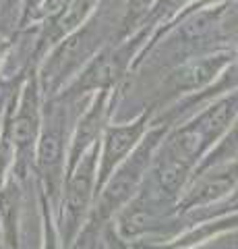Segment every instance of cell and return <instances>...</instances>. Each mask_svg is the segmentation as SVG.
<instances>
[{
	"label": "cell",
	"mask_w": 238,
	"mask_h": 249,
	"mask_svg": "<svg viewBox=\"0 0 238 249\" xmlns=\"http://www.w3.org/2000/svg\"><path fill=\"white\" fill-rule=\"evenodd\" d=\"M209 23H211V15H197V17H193L189 21L187 34L189 36H201L203 31L209 27Z\"/></svg>",
	"instance_id": "cell-15"
},
{
	"label": "cell",
	"mask_w": 238,
	"mask_h": 249,
	"mask_svg": "<svg viewBox=\"0 0 238 249\" xmlns=\"http://www.w3.org/2000/svg\"><path fill=\"white\" fill-rule=\"evenodd\" d=\"M164 2H166V6H180L184 0H164Z\"/></svg>",
	"instance_id": "cell-16"
},
{
	"label": "cell",
	"mask_w": 238,
	"mask_h": 249,
	"mask_svg": "<svg viewBox=\"0 0 238 249\" xmlns=\"http://www.w3.org/2000/svg\"><path fill=\"white\" fill-rule=\"evenodd\" d=\"M147 222H149V216L145 214V212H130L125 220H122V224H125V232L127 235H135V232H141L145 227H147Z\"/></svg>",
	"instance_id": "cell-14"
},
{
	"label": "cell",
	"mask_w": 238,
	"mask_h": 249,
	"mask_svg": "<svg viewBox=\"0 0 238 249\" xmlns=\"http://www.w3.org/2000/svg\"><path fill=\"white\" fill-rule=\"evenodd\" d=\"M135 181H137L135 173L122 170V173L112 181V185L108 187V191H106V196H104V204H102L104 212H110V210L120 206L122 201L130 196V191H133V187H135Z\"/></svg>",
	"instance_id": "cell-5"
},
{
	"label": "cell",
	"mask_w": 238,
	"mask_h": 249,
	"mask_svg": "<svg viewBox=\"0 0 238 249\" xmlns=\"http://www.w3.org/2000/svg\"><path fill=\"white\" fill-rule=\"evenodd\" d=\"M232 181H234V175H230V173L216 175V177L207 178L205 183H201V185L197 187V191L193 193L190 201H209V199H216L224 191H228V187L232 185Z\"/></svg>",
	"instance_id": "cell-7"
},
{
	"label": "cell",
	"mask_w": 238,
	"mask_h": 249,
	"mask_svg": "<svg viewBox=\"0 0 238 249\" xmlns=\"http://www.w3.org/2000/svg\"><path fill=\"white\" fill-rule=\"evenodd\" d=\"M15 142L19 145H25L33 139L35 135V116L32 112H23L17 121H15Z\"/></svg>",
	"instance_id": "cell-12"
},
{
	"label": "cell",
	"mask_w": 238,
	"mask_h": 249,
	"mask_svg": "<svg viewBox=\"0 0 238 249\" xmlns=\"http://www.w3.org/2000/svg\"><path fill=\"white\" fill-rule=\"evenodd\" d=\"M60 158V142L54 133H48L44 135L42 143H40V162L46 166V164H54V162Z\"/></svg>",
	"instance_id": "cell-13"
},
{
	"label": "cell",
	"mask_w": 238,
	"mask_h": 249,
	"mask_svg": "<svg viewBox=\"0 0 238 249\" xmlns=\"http://www.w3.org/2000/svg\"><path fill=\"white\" fill-rule=\"evenodd\" d=\"M97 123H99V106H95L94 110L85 116V121L81 123L79 133H77V142H75V147H73V156L79 154V150H83V147L95 137L97 127H99Z\"/></svg>",
	"instance_id": "cell-10"
},
{
	"label": "cell",
	"mask_w": 238,
	"mask_h": 249,
	"mask_svg": "<svg viewBox=\"0 0 238 249\" xmlns=\"http://www.w3.org/2000/svg\"><path fill=\"white\" fill-rule=\"evenodd\" d=\"M91 162L87 164V168L79 170L68 183V193H66V201H68V208L73 212H81L83 208L87 206L89 196H91Z\"/></svg>",
	"instance_id": "cell-4"
},
{
	"label": "cell",
	"mask_w": 238,
	"mask_h": 249,
	"mask_svg": "<svg viewBox=\"0 0 238 249\" xmlns=\"http://www.w3.org/2000/svg\"><path fill=\"white\" fill-rule=\"evenodd\" d=\"M199 142H201V133L197 129H187L178 133L174 139H172V145H170V158H176L189 164L190 158L197 156V150H199Z\"/></svg>",
	"instance_id": "cell-6"
},
{
	"label": "cell",
	"mask_w": 238,
	"mask_h": 249,
	"mask_svg": "<svg viewBox=\"0 0 238 249\" xmlns=\"http://www.w3.org/2000/svg\"><path fill=\"white\" fill-rule=\"evenodd\" d=\"M137 2H141V4H143V6H147V4H149V2H151V0H137Z\"/></svg>",
	"instance_id": "cell-17"
},
{
	"label": "cell",
	"mask_w": 238,
	"mask_h": 249,
	"mask_svg": "<svg viewBox=\"0 0 238 249\" xmlns=\"http://www.w3.org/2000/svg\"><path fill=\"white\" fill-rule=\"evenodd\" d=\"M141 133H143V123L127 124V127H114L108 131V135H106V147H104V166H102L104 175H108L112 166L137 143Z\"/></svg>",
	"instance_id": "cell-1"
},
{
	"label": "cell",
	"mask_w": 238,
	"mask_h": 249,
	"mask_svg": "<svg viewBox=\"0 0 238 249\" xmlns=\"http://www.w3.org/2000/svg\"><path fill=\"white\" fill-rule=\"evenodd\" d=\"M234 114V102H230V100H224V102H220L211 108L209 112L203 116L201 121V127L207 131V133H218L228 124L230 116Z\"/></svg>",
	"instance_id": "cell-8"
},
{
	"label": "cell",
	"mask_w": 238,
	"mask_h": 249,
	"mask_svg": "<svg viewBox=\"0 0 238 249\" xmlns=\"http://www.w3.org/2000/svg\"><path fill=\"white\" fill-rule=\"evenodd\" d=\"M118 77V60L112 56H102L89 71L83 75L81 88H104V85L112 83Z\"/></svg>",
	"instance_id": "cell-3"
},
{
	"label": "cell",
	"mask_w": 238,
	"mask_h": 249,
	"mask_svg": "<svg viewBox=\"0 0 238 249\" xmlns=\"http://www.w3.org/2000/svg\"><path fill=\"white\" fill-rule=\"evenodd\" d=\"M222 67V58H209V60H199L190 62V65L178 69L172 75V81L178 89H195L201 88L213 75L218 73V69Z\"/></svg>",
	"instance_id": "cell-2"
},
{
	"label": "cell",
	"mask_w": 238,
	"mask_h": 249,
	"mask_svg": "<svg viewBox=\"0 0 238 249\" xmlns=\"http://www.w3.org/2000/svg\"><path fill=\"white\" fill-rule=\"evenodd\" d=\"M187 166L184 162L176 160V158H168L162 166H159L158 175H159V183H162V187H166L168 191H176L182 183L184 178V173H187Z\"/></svg>",
	"instance_id": "cell-9"
},
{
	"label": "cell",
	"mask_w": 238,
	"mask_h": 249,
	"mask_svg": "<svg viewBox=\"0 0 238 249\" xmlns=\"http://www.w3.org/2000/svg\"><path fill=\"white\" fill-rule=\"evenodd\" d=\"M89 11V0H79V2H75L73 6H68V9L63 13V17L58 19V31L60 34H64V31H71L73 27H77L81 23V19L85 17V13Z\"/></svg>",
	"instance_id": "cell-11"
}]
</instances>
